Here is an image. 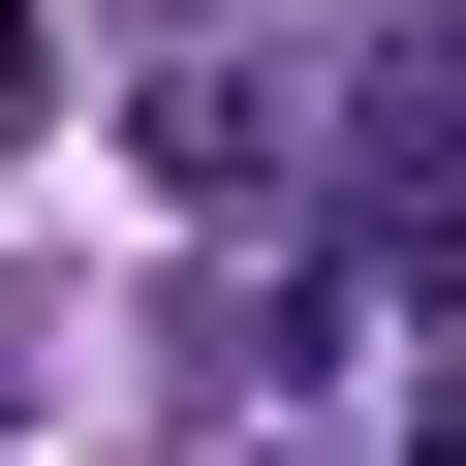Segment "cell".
Segmentation results:
<instances>
[{"instance_id": "cell-1", "label": "cell", "mask_w": 466, "mask_h": 466, "mask_svg": "<svg viewBox=\"0 0 466 466\" xmlns=\"http://www.w3.org/2000/svg\"><path fill=\"white\" fill-rule=\"evenodd\" d=\"M404 466H466V373H435V435H404Z\"/></svg>"}]
</instances>
